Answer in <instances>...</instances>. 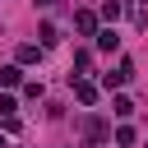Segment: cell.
<instances>
[{
    "instance_id": "obj_12",
    "label": "cell",
    "mask_w": 148,
    "mask_h": 148,
    "mask_svg": "<svg viewBox=\"0 0 148 148\" xmlns=\"http://www.w3.org/2000/svg\"><path fill=\"white\" fill-rule=\"evenodd\" d=\"M32 5H37V9H51V5H56V0H32Z\"/></svg>"
},
{
    "instance_id": "obj_9",
    "label": "cell",
    "mask_w": 148,
    "mask_h": 148,
    "mask_svg": "<svg viewBox=\"0 0 148 148\" xmlns=\"http://www.w3.org/2000/svg\"><path fill=\"white\" fill-rule=\"evenodd\" d=\"M111 111H116V116H120V120H125V116H130V111H134V102H130V97H116V102H111Z\"/></svg>"
},
{
    "instance_id": "obj_10",
    "label": "cell",
    "mask_w": 148,
    "mask_h": 148,
    "mask_svg": "<svg viewBox=\"0 0 148 148\" xmlns=\"http://www.w3.org/2000/svg\"><path fill=\"white\" fill-rule=\"evenodd\" d=\"M116 143H120V148H130V143H134V130H130V125H120V130H116Z\"/></svg>"
},
{
    "instance_id": "obj_4",
    "label": "cell",
    "mask_w": 148,
    "mask_h": 148,
    "mask_svg": "<svg viewBox=\"0 0 148 148\" xmlns=\"http://www.w3.org/2000/svg\"><path fill=\"white\" fill-rule=\"evenodd\" d=\"M83 134H88V148H97V139L106 134V125H102L97 116H83Z\"/></svg>"
},
{
    "instance_id": "obj_2",
    "label": "cell",
    "mask_w": 148,
    "mask_h": 148,
    "mask_svg": "<svg viewBox=\"0 0 148 148\" xmlns=\"http://www.w3.org/2000/svg\"><path fill=\"white\" fill-rule=\"evenodd\" d=\"M74 28H79L83 37H97V14H92V9H79V14H74Z\"/></svg>"
},
{
    "instance_id": "obj_3",
    "label": "cell",
    "mask_w": 148,
    "mask_h": 148,
    "mask_svg": "<svg viewBox=\"0 0 148 148\" xmlns=\"http://www.w3.org/2000/svg\"><path fill=\"white\" fill-rule=\"evenodd\" d=\"M74 97H79L83 106H92V102H97V83H88V79H74Z\"/></svg>"
},
{
    "instance_id": "obj_5",
    "label": "cell",
    "mask_w": 148,
    "mask_h": 148,
    "mask_svg": "<svg viewBox=\"0 0 148 148\" xmlns=\"http://www.w3.org/2000/svg\"><path fill=\"white\" fill-rule=\"evenodd\" d=\"M37 37H42V46H56V42H60V28H56V23H42Z\"/></svg>"
},
{
    "instance_id": "obj_1",
    "label": "cell",
    "mask_w": 148,
    "mask_h": 148,
    "mask_svg": "<svg viewBox=\"0 0 148 148\" xmlns=\"http://www.w3.org/2000/svg\"><path fill=\"white\" fill-rule=\"evenodd\" d=\"M130 79H134V65H130V60H120V65H116V74H102V83H106V88H120V83H130Z\"/></svg>"
},
{
    "instance_id": "obj_11",
    "label": "cell",
    "mask_w": 148,
    "mask_h": 148,
    "mask_svg": "<svg viewBox=\"0 0 148 148\" xmlns=\"http://www.w3.org/2000/svg\"><path fill=\"white\" fill-rule=\"evenodd\" d=\"M14 111H18V106H14V97H0V120H5V116H14Z\"/></svg>"
},
{
    "instance_id": "obj_8",
    "label": "cell",
    "mask_w": 148,
    "mask_h": 148,
    "mask_svg": "<svg viewBox=\"0 0 148 148\" xmlns=\"http://www.w3.org/2000/svg\"><path fill=\"white\" fill-rule=\"evenodd\" d=\"M14 83H18V65H5L0 69V88H14Z\"/></svg>"
},
{
    "instance_id": "obj_6",
    "label": "cell",
    "mask_w": 148,
    "mask_h": 148,
    "mask_svg": "<svg viewBox=\"0 0 148 148\" xmlns=\"http://www.w3.org/2000/svg\"><path fill=\"white\" fill-rule=\"evenodd\" d=\"M97 46H102V51H116V46H120V37H116V28H106V32H97Z\"/></svg>"
},
{
    "instance_id": "obj_7",
    "label": "cell",
    "mask_w": 148,
    "mask_h": 148,
    "mask_svg": "<svg viewBox=\"0 0 148 148\" xmlns=\"http://www.w3.org/2000/svg\"><path fill=\"white\" fill-rule=\"evenodd\" d=\"M42 60V46H18V65H37Z\"/></svg>"
}]
</instances>
